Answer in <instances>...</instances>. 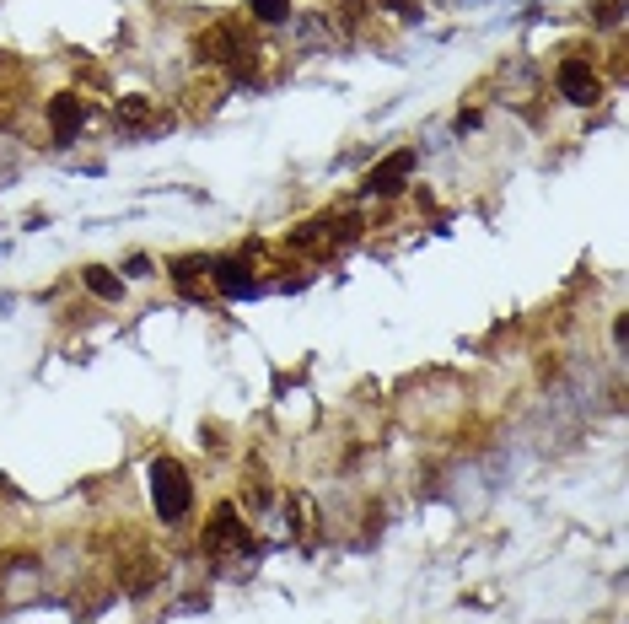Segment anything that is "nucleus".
Here are the masks:
<instances>
[{
	"instance_id": "f257e3e1",
	"label": "nucleus",
	"mask_w": 629,
	"mask_h": 624,
	"mask_svg": "<svg viewBox=\"0 0 629 624\" xmlns=\"http://www.w3.org/2000/svg\"><path fill=\"white\" fill-rule=\"evenodd\" d=\"M145 479H151V506H156V517H162V523H183V517H188V506H194L188 474H183L172 458H156Z\"/></svg>"
},
{
	"instance_id": "f03ea898",
	"label": "nucleus",
	"mask_w": 629,
	"mask_h": 624,
	"mask_svg": "<svg viewBox=\"0 0 629 624\" xmlns=\"http://www.w3.org/2000/svg\"><path fill=\"white\" fill-rule=\"evenodd\" d=\"M555 86H560V97H565V102H576V108H592V102L603 97V75H598L587 59H560Z\"/></svg>"
},
{
	"instance_id": "7ed1b4c3",
	"label": "nucleus",
	"mask_w": 629,
	"mask_h": 624,
	"mask_svg": "<svg viewBox=\"0 0 629 624\" xmlns=\"http://www.w3.org/2000/svg\"><path fill=\"white\" fill-rule=\"evenodd\" d=\"M415 162H420V151L415 145H404V151H393V156H382L371 172H366V194H377V199H388V194H398L404 183H409V172H415Z\"/></svg>"
},
{
	"instance_id": "20e7f679",
	"label": "nucleus",
	"mask_w": 629,
	"mask_h": 624,
	"mask_svg": "<svg viewBox=\"0 0 629 624\" xmlns=\"http://www.w3.org/2000/svg\"><path fill=\"white\" fill-rule=\"evenodd\" d=\"M194 54H199L205 65H232V59L242 54V32H237L232 22H215V27H205V32L194 38Z\"/></svg>"
},
{
	"instance_id": "39448f33",
	"label": "nucleus",
	"mask_w": 629,
	"mask_h": 624,
	"mask_svg": "<svg viewBox=\"0 0 629 624\" xmlns=\"http://www.w3.org/2000/svg\"><path fill=\"white\" fill-rule=\"evenodd\" d=\"M86 124V102L75 92H54L48 97V129H54V145H70Z\"/></svg>"
},
{
	"instance_id": "423d86ee",
	"label": "nucleus",
	"mask_w": 629,
	"mask_h": 624,
	"mask_svg": "<svg viewBox=\"0 0 629 624\" xmlns=\"http://www.w3.org/2000/svg\"><path fill=\"white\" fill-rule=\"evenodd\" d=\"M210 280H215V291H221L226 302H248V296L258 291L248 259H215V264H210Z\"/></svg>"
},
{
	"instance_id": "0eeeda50",
	"label": "nucleus",
	"mask_w": 629,
	"mask_h": 624,
	"mask_svg": "<svg viewBox=\"0 0 629 624\" xmlns=\"http://www.w3.org/2000/svg\"><path fill=\"white\" fill-rule=\"evenodd\" d=\"M210 555H226V549H248V528H242V517H237V506L226 501V506H215V517H210Z\"/></svg>"
},
{
	"instance_id": "6e6552de",
	"label": "nucleus",
	"mask_w": 629,
	"mask_h": 624,
	"mask_svg": "<svg viewBox=\"0 0 629 624\" xmlns=\"http://www.w3.org/2000/svg\"><path fill=\"white\" fill-rule=\"evenodd\" d=\"M118 124L124 129H135V135H145L151 124H156V108H151V97H118Z\"/></svg>"
},
{
	"instance_id": "1a4fd4ad",
	"label": "nucleus",
	"mask_w": 629,
	"mask_h": 624,
	"mask_svg": "<svg viewBox=\"0 0 629 624\" xmlns=\"http://www.w3.org/2000/svg\"><path fill=\"white\" fill-rule=\"evenodd\" d=\"M81 280H86V291H92L97 302H118V296H124V275H113V269H102V264H86Z\"/></svg>"
},
{
	"instance_id": "9d476101",
	"label": "nucleus",
	"mask_w": 629,
	"mask_h": 624,
	"mask_svg": "<svg viewBox=\"0 0 629 624\" xmlns=\"http://www.w3.org/2000/svg\"><path fill=\"white\" fill-rule=\"evenodd\" d=\"M205 269H210V264L188 253V259H178V264H172V286H178L188 302H199V296H205V286H199V275H205Z\"/></svg>"
},
{
	"instance_id": "9b49d317",
	"label": "nucleus",
	"mask_w": 629,
	"mask_h": 624,
	"mask_svg": "<svg viewBox=\"0 0 629 624\" xmlns=\"http://www.w3.org/2000/svg\"><path fill=\"white\" fill-rule=\"evenodd\" d=\"M248 11H253L264 27H280V22H291V0H248Z\"/></svg>"
},
{
	"instance_id": "f8f14e48",
	"label": "nucleus",
	"mask_w": 629,
	"mask_h": 624,
	"mask_svg": "<svg viewBox=\"0 0 629 624\" xmlns=\"http://www.w3.org/2000/svg\"><path fill=\"white\" fill-rule=\"evenodd\" d=\"M592 22H598V27H619V22H625V0H598V5H592Z\"/></svg>"
},
{
	"instance_id": "ddd939ff",
	"label": "nucleus",
	"mask_w": 629,
	"mask_h": 624,
	"mask_svg": "<svg viewBox=\"0 0 629 624\" xmlns=\"http://www.w3.org/2000/svg\"><path fill=\"white\" fill-rule=\"evenodd\" d=\"M124 275H129V280H145V275H151V259H145V253H135V259L124 264Z\"/></svg>"
},
{
	"instance_id": "4468645a",
	"label": "nucleus",
	"mask_w": 629,
	"mask_h": 624,
	"mask_svg": "<svg viewBox=\"0 0 629 624\" xmlns=\"http://www.w3.org/2000/svg\"><path fill=\"white\" fill-rule=\"evenodd\" d=\"M388 5H393L398 16H420V0H388Z\"/></svg>"
},
{
	"instance_id": "2eb2a0df",
	"label": "nucleus",
	"mask_w": 629,
	"mask_h": 624,
	"mask_svg": "<svg viewBox=\"0 0 629 624\" xmlns=\"http://www.w3.org/2000/svg\"><path fill=\"white\" fill-rule=\"evenodd\" d=\"M614 345H619V350L629 345V318H619V323H614Z\"/></svg>"
}]
</instances>
